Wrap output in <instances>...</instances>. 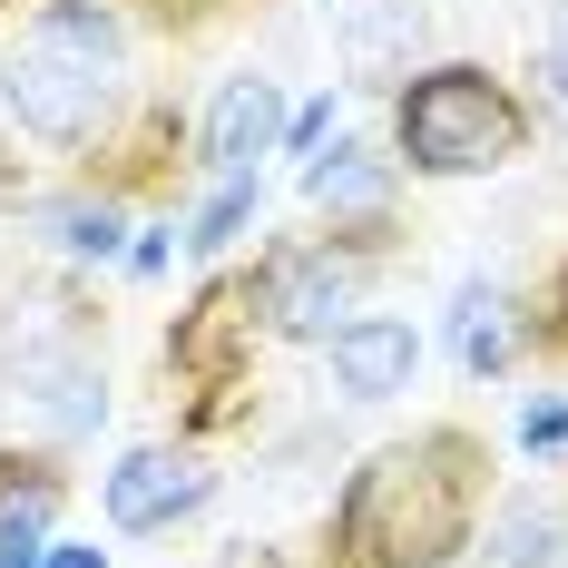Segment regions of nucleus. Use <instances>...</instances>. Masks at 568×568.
I'll use <instances>...</instances> for the list:
<instances>
[{
	"label": "nucleus",
	"instance_id": "nucleus-18",
	"mask_svg": "<svg viewBox=\"0 0 568 568\" xmlns=\"http://www.w3.org/2000/svg\"><path fill=\"white\" fill-rule=\"evenodd\" d=\"M324 138H334V99H314V109H294V118H284V148H294V158H314Z\"/></svg>",
	"mask_w": 568,
	"mask_h": 568
},
{
	"label": "nucleus",
	"instance_id": "nucleus-1",
	"mask_svg": "<svg viewBox=\"0 0 568 568\" xmlns=\"http://www.w3.org/2000/svg\"><path fill=\"white\" fill-rule=\"evenodd\" d=\"M480 442L460 422H432L393 452H373L334 500V568H452L480 510Z\"/></svg>",
	"mask_w": 568,
	"mask_h": 568
},
{
	"label": "nucleus",
	"instance_id": "nucleus-3",
	"mask_svg": "<svg viewBox=\"0 0 568 568\" xmlns=\"http://www.w3.org/2000/svg\"><path fill=\"white\" fill-rule=\"evenodd\" d=\"M393 148H402L412 176H500L529 148V109L510 99V79H490L480 59H442V69L402 79Z\"/></svg>",
	"mask_w": 568,
	"mask_h": 568
},
{
	"label": "nucleus",
	"instance_id": "nucleus-19",
	"mask_svg": "<svg viewBox=\"0 0 568 568\" xmlns=\"http://www.w3.org/2000/svg\"><path fill=\"white\" fill-rule=\"evenodd\" d=\"M216 568H284V559H275V549H255V539H235V549H226Z\"/></svg>",
	"mask_w": 568,
	"mask_h": 568
},
{
	"label": "nucleus",
	"instance_id": "nucleus-11",
	"mask_svg": "<svg viewBox=\"0 0 568 568\" xmlns=\"http://www.w3.org/2000/svg\"><path fill=\"white\" fill-rule=\"evenodd\" d=\"M393 168L402 158H373V148H334V158H304V196L324 206V216H383L393 206Z\"/></svg>",
	"mask_w": 568,
	"mask_h": 568
},
{
	"label": "nucleus",
	"instance_id": "nucleus-7",
	"mask_svg": "<svg viewBox=\"0 0 568 568\" xmlns=\"http://www.w3.org/2000/svg\"><path fill=\"white\" fill-rule=\"evenodd\" d=\"M206 490H216V480H206L186 452H158V442H148V452H128L109 470V529H128V539L176 529L186 510H206Z\"/></svg>",
	"mask_w": 568,
	"mask_h": 568
},
{
	"label": "nucleus",
	"instance_id": "nucleus-14",
	"mask_svg": "<svg viewBox=\"0 0 568 568\" xmlns=\"http://www.w3.org/2000/svg\"><path fill=\"white\" fill-rule=\"evenodd\" d=\"M549 559H559V510L549 500H510V510L490 519L480 568H549Z\"/></svg>",
	"mask_w": 568,
	"mask_h": 568
},
{
	"label": "nucleus",
	"instance_id": "nucleus-12",
	"mask_svg": "<svg viewBox=\"0 0 568 568\" xmlns=\"http://www.w3.org/2000/svg\"><path fill=\"white\" fill-rule=\"evenodd\" d=\"M50 519H59V470L30 460V470L0 490V568H40L50 559Z\"/></svg>",
	"mask_w": 568,
	"mask_h": 568
},
{
	"label": "nucleus",
	"instance_id": "nucleus-20",
	"mask_svg": "<svg viewBox=\"0 0 568 568\" xmlns=\"http://www.w3.org/2000/svg\"><path fill=\"white\" fill-rule=\"evenodd\" d=\"M549 343H568V265H559V284H549Z\"/></svg>",
	"mask_w": 568,
	"mask_h": 568
},
{
	"label": "nucleus",
	"instance_id": "nucleus-16",
	"mask_svg": "<svg viewBox=\"0 0 568 568\" xmlns=\"http://www.w3.org/2000/svg\"><path fill=\"white\" fill-rule=\"evenodd\" d=\"M50 235L69 245V255H89V265H99V255H118L128 216H118V196H79V206H59V216H50Z\"/></svg>",
	"mask_w": 568,
	"mask_h": 568
},
{
	"label": "nucleus",
	"instance_id": "nucleus-23",
	"mask_svg": "<svg viewBox=\"0 0 568 568\" xmlns=\"http://www.w3.org/2000/svg\"><path fill=\"white\" fill-rule=\"evenodd\" d=\"M549 50H568V0H549Z\"/></svg>",
	"mask_w": 568,
	"mask_h": 568
},
{
	"label": "nucleus",
	"instance_id": "nucleus-10",
	"mask_svg": "<svg viewBox=\"0 0 568 568\" xmlns=\"http://www.w3.org/2000/svg\"><path fill=\"white\" fill-rule=\"evenodd\" d=\"M422 30H432V10H422V0H363V10H353V30H343L353 79H412Z\"/></svg>",
	"mask_w": 568,
	"mask_h": 568
},
{
	"label": "nucleus",
	"instance_id": "nucleus-2",
	"mask_svg": "<svg viewBox=\"0 0 568 568\" xmlns=\"http://www.w3.org/2000/svg\"><path fill=\"white\" fill-rule=\"evenodd\" d=\"M118 10L109 0H40L30 40H20V69H10V109L40 148H79L99 138L118 109Z\"/></svg>",
	"mask_w": 568,
	"mask_h": 568
},
{
	"label": "nucleus",
	"instance_id": "nucleus-15",
	"mask_svg": "<svg viewBox=\"0 0 568 568\" xmlns=\"http://www.w3.org/2000/svg\"><path fill=\"white\" fill-rule=\"evenodd\" d=\"M255 206H265V186H255V168H245V176H216V196L196 206V226L176 235V245H196V255H226L235 235L255 226Z\"/></svg>",
	"mask_w": 568,
	"mask_h": 568
},
{
	"label": "nucleus",
	"instance_id": "nucleus-24",
	"mask_svg": "<svg viewBox=\"0 0 568 568\" xmlns=\"http://www.w3.org/2000/svg\"><path fill=\"white\" fill-rule=\"evenodd\" d=\"M20 470H30V460H20V452H0V490H10V480H20Z\"/></svg>",
	"mask_w": 568,
	"mask_h": 568
},
{
	"label": "nucleus",
	"instance_id": "nucleus-8",
	"mask_svg": "<svg viewBox=\"0 0 568 568\" xmlns=\"http://www.w3.org/2000/svg\"><path fill=\"white\" fill-rule=\"evenodd\" d=\"M324 353H334V393L343 402H393V393H412V373H422V334H412L402 314H353Z\"/></svg>",
	"mask_w": 568,
	"mask_h": 568
},
{
	"label": "nucleus",
	"instance_id": "nucleus-21",
	"mask_svg": "<svg viewBox=\"0 0 568 568\" xmlns=\"http://www.w3.org/2000/svg\"><path fill=\"white\" fill-rule=\"evenodd\" d=\"M539 79H549V99L568 109V50H549V59H539Z\"/></svg>",
	"mask_w": 568,
	"mask_h": 568
},
{
	"label": "nucleus",
	"instance_id": "nucleus-17",
	"mask_svg": "<svg viewBox=\"0 0 568 568\" xmlns=\"http://www.w3.org/2000/svg\"><path fill=\"white\" fill-rule=\"evenodd\" d=\"M519 452H568V393H549V402H529V412H519Z\"/></svg>",
	"mask_w": 568,
	"mask_h": 568
},
{
	"label": "nucleus",
	"instance_id": "nucleus-22",
	"mask_svg": "<svg viewBox=\"0 0 568 568\" xmlns=\"http://www.w3.org/2000/svg\"><path fill=\"white\" fill-rule=\"evenodd\" d=\"M40 568H109V549H50Z\"/></svg>",
	"mask_w": 568,
	"mask_h": 568
},
{
	"label": "nucleus",
	"instance_id": "nucleus-5",
	"mask_svg": "<svg viewBox=\"0 0 568 568\" xmlns=\"http://www.w3.org/2000/svg\"><path fill=\"white\" fill-rule=\"evenodd\" d=\"M383 235H353V245H275L265 265H255V284H265V334L284 343H334L343 324L334 314H353V284H363V255H373Z\"/></svg>",
	"mask_w": 568,
	"mask_h": 568
},
{
	"label": "nucleus",
	"instance_id": "nucleus-9",
	"mask_svg": "<svg viewBox=\"0 0 568 568\" xmlns=\"http://www.w3.org/2000/svg\"><path fill=\"white\" fill-rule=\"evenodd\" d=\"M275 138H284V89H275V79H255V69L226 79L216 109H206V168H216V176H245Z\"/></svg>",
	"mask_w": 568,
	"mask_h": 568
},
{
	"label": "nucleus",
	"instance_id": "nucleus-6",
	"mask_svg": "<svg viewBox=\"0 0 568 568\" xmlns=\"http://www.w3.org/2000/svg\"><path fill=\"white\" fill-rule=\"evenodd\" d=\"M255 334H265V284L216 275V284H196V304L168 324V373L196 383V393H235L245 363H255Z\"/></svg>",
	"mask_w": 568,
	"mask_h": 568
},
{
	"label": "nucleus",
	"instance_id": "nucleus-4",
	"mask_svg": "<svg viewBox=\"0 0 568 568\" xmlns=\"http://www.w3.org/2000/svg\"><path fill=\"white\" fill-rule=\"evenodd\" d=\"M10 383L30 393V412H40L50 432H99V422H109V383H99V363H89L69 304L10 314Z\"/></svg>",
	"mask_w": 568,
	"mask_h": 568
},
{
	"label": "nucleus",
	"instance_id": "nucleus-13",
	"mask_svg": "<svg viewBox=\"0 0 568 568\" xmlns=\"http://www.w3.org/2000/svg\"><path fill=\"white\" fill-rule=\"evenodd\" d=\"M452 353H460V373L470 383H490V373H510V304H500V284H460V304H452Z\"/></svg>",
	"mask_w": 568,
	"mask_h": 568
}]
</instances>
